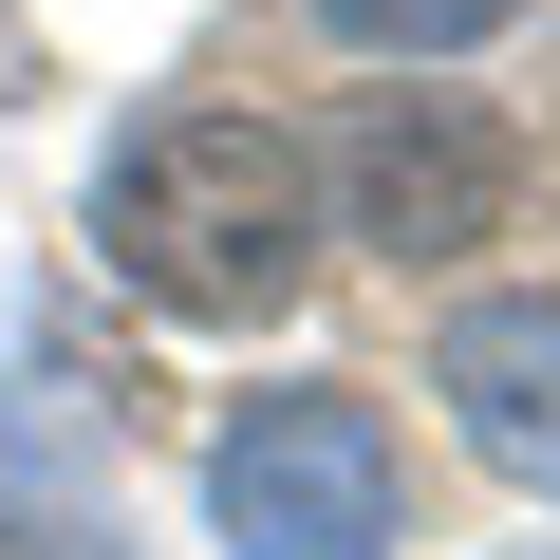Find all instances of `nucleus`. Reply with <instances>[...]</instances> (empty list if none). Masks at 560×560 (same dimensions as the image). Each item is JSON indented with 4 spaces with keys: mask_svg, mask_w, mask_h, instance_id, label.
<instances>
[{
    "mask_svg": "<svg viewBox=\"0 0 560 560\" xmlns=\"http://www.w3.org/2000/svg\"><path fill=\"white\" fill-rule=\"evenodd\" d=\"M94 261L150 318H280L318 280V168L261 113H150L94 168Z\"/></svg>",
    "mask_w": 560,
    "mask_h": 560,
    "instance_id": "1",
    "label": "nucleus"
},
{
    "mask_svg": "<svg viewBox=\"0 0 560 560\" xmlns=\"http://www.w3.org/2000/svg\"><path fill=\"white\" fill-rule=\"evenodd\" d=\"M206 523L224 560H374L411 523V467H393V411L355 374H280L206 430Z\"/></svg>",
    "mask_w": 560,
    "mask_h": 560,
    "instance_id": "2",
    "label": "nucleus"
},
{
    "mask_svg": "<svg viewBox=\"0 0 560 560\" xmlns=\"http://www.w3.org/2000/svg\"><path fill=\"white\" fill-rule=\"evenodd\" d=\"M337 206H355V243H393V261H467V243L504 224V131H486L467 94H355Z\"/></svg>",
    "mask_w": 560,
    "mask_h": 560,
    "instance_id": "3",
    "label": "nucleus"
},
{
    "mask_svg": "<svg viewBox=\"0 0 560 560\" xmlns=\"http://www.w3.org/2000/svg\"><path fill=\"white\" fill-rule=\"evenodd\" d=\"M430 393H448V430H467L504 486L560 504V300H448Z\"/></svg>",
    "mask_w": 560,
    "mask_h": 560,
    "instance_id": "4",
    "label": "nucleus"
},
{
    "mask_svg": "<svg viewBox=\"0 0 560 560\" xmlns=\"http://www.w3.org/2000/svg\"><path fill=\"white\" fill-rule=\"evenodd\" d=\"M504 20H523V0H318V38H355V57H467Z\"/></svg>",
    "mask_w": 560,
    "mask_h": 560,
    "instance_id": "5",
    "label": "nucleus"
},
{
    "mask_svg": "<svg viewBox=\"0 0 560 560\" xmlns=\"http://www.w3.org/2000/svg\"><path fill=\"white\" fill-rule=\"evenodd\" d=\"M0 560H131V541H113V504H75V486L20 448V467H0Z\"/></svg>",
    "mask_w": 560,
    "mask_h": 560,
    "instance_id": "6",
    "label": "nucleus"
}]
</instances>
